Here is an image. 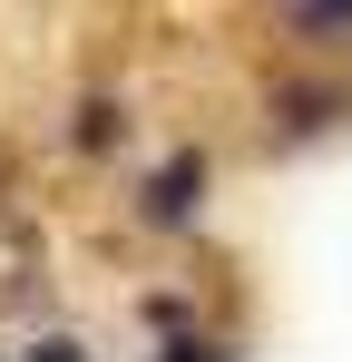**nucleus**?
Instances as JSON below:
<instances>
[{"label": "nucleus", "mask_w": 352, "mask_h": 362, "mask_svg": "<svg viewBox=\"0 0 352 362\" xmlns=\"http://www.w3.org/2000/svg\"><path fill=\"white\" fill-rule=\"evenodd\" d=\"M20 362H88V323H69V313H40V323L20 333Z\"/></svg>", "instance_id": "obj_5"}, {"label": "nucleus", "mask_w": 352, "mask_h": 362, "mask_svg": "<svg viewBox=\"0 0 352 362\" xmlns=\"http://www.w3.org/2000/svg\"><path fill=\"white\" fill-rule=\"evenodd\" d=\"M206 196H216V157L186 137V147H157V157H137V177H127V226L137 235H196L206 226Z\"/></svg>", "instance_id": "obj_1"}, {"label": "nucleus", "mask_w": 352, "mask_h": 362, "mask_svg": "<svg viewBox=\"0 0 352 362\" xmlns=\"http://www.w3.org/2000/svg\"><path fill=\"white\" fill-rule=\"evenodd\" d=\"M49 147L69 167H117V157H137V98H127V88H78V98L59 108Z\"/></svg>", "instance_id": "obj_2"}, {"label": "nucleus", "mask_w": 352, "mask_h": 362, "mask_svg": "<svg viewBox=\"0 0 352 362\" xmlns=\"http://www.w3.org/2000/svg\"><path fill=\"white\" fill-rule=\"evenodd\" d=\"M127 323H137L147 343H176V333H196L206 313H196V294H176V284H137V294H127Z\"/></svg>", "instance_id": "obj_4"}, {"label": "nucleus", "mask_w": 352, "mask_h": 362, "mask_svg": "<svg viewBox=\"0 0 352 362\" xmlns=\"http://www.w3.org/2000/svg\"><path fill=\"white\" fill-rule=\"evenodd\" d=\"M352 108V88H333V78H274L264 88V127L284 137V147H313V137H333Z\"/></svg>", "instance_id": "obj_3"}, {"label": "nucleus", "mask_w": 352, "mask_h": 362, "mask_svg": "<svg viewBox=\"0 0 352 362\" xmlns=\"http://www.w3.org/2000/svg\"><path fill=\"white\" fill-rule=\"evenodd\" d=\"M293 40H352V0H284Z\"/></svg>", "instance_id": "obj_6"}]
</instances>
